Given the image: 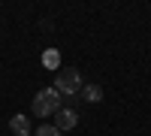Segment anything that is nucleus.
<instances>
[{
	"label": "nucleus",
	"instance_id": "423d86ee",
	"mask_svg": "<svg viewBox=\"0 0 151 136\" xmlns=\"http://www.w3.org/2000/svg\"><path fill=\"white\" fill-rule=\"evenodd\" d=\"M42 64H45L48 70H58V64H60V55L55 52V48H48V52L42 55Z\"/></svg>",
	"mask_w": 151,
	"mask_h": 136
},
{
	"label": "nucleus",
	"instance_id": "7ed1b4c3",
	"mask_svg": "<svg viewBox=\"0 0 151 136\" xmlns=\"http://www.w3.org/2000/svg\"><path fill=\"white\" fill-rule=\"evenodd\" d=\"M76 124H79V115L73 112V109H58L55 112V127L64 133V130H73Z\"/></svg>",
	"mask_w": 151,
	"mask_h": 136
},
{
	"label": "nucleus",
	"instance_id": "20e7f679",
	"mask_svg": "<svg viewBox=\"0 0 151 136\" xmlns=\"http://www.w3.org/2000/svg\"><path fill=\"white\" fill-rule=\"evenodd\" d=\"M9 130L15 133V136H27V133H30V121H27V115H12V118H9Z\"/></svg>",
	"mask_w": 151,
	"mask_h": 136
},
{
	"label": "nucleus",
	"instance_id": "0eeeda50",
	"mask_svg": "<svg viewBox=\"0 0 151 136\" xmlns=\"http://www.w3.org/2000/svg\"><path fill=\"white\" fill-rule=\"evenodd\" d=\"M36 136H60V130H58L55 124H42L40 130H36Z\"/></svg>",
	"mask_w": 151,
	"mask_h": 136
},
{
	"label": "nucleus",
	"instance_id": "f257e3e1",
	"mask_svg": "<svg viewBox=\"0 0 151 136\" xmlns=\"http://www.w3.org/2000/svg\"><path fill=\"white\" fill-rule=\"evenodd\" d=\"M60 97L55 88H42V91H36V97H33V115L36 118H48V115H55L58 109H60Z\"/></svg>",
	"mask_w": 151,
	"mask_h": 136
},
{
	"label": "nucleus",
	"instance_id": "f03ea898",
	"mask_svg": "<svg viewBox=\"0 0 151 136\" xmlns=\"http://www.w3.org/2000/svg\"><path fill=\"white\" fill-rule=\"evenodd\" d=\"M55 91H58V94H67V97L79 94V91H82V76H79L73 67H70V70H58V73H55Z\"/></svg>",
	"mask_w": 151,
	"mask_h": 136
},
{
	"label": "nucleus",
	"instance_id": "39448f33",
	"mask_svg": "<svg viewBox=\"0 0 151 136\" xmlns=\"http://www.w3.org/2000/svg\"><path fill=\"white\" fill-rule=\"evenodd\" d=\"M82 97L88 103H100L103 100V88H100V85H82Z\"/></svg>",
	"mask_w": 151,
	"mask_h": 136
}]
</instances>
